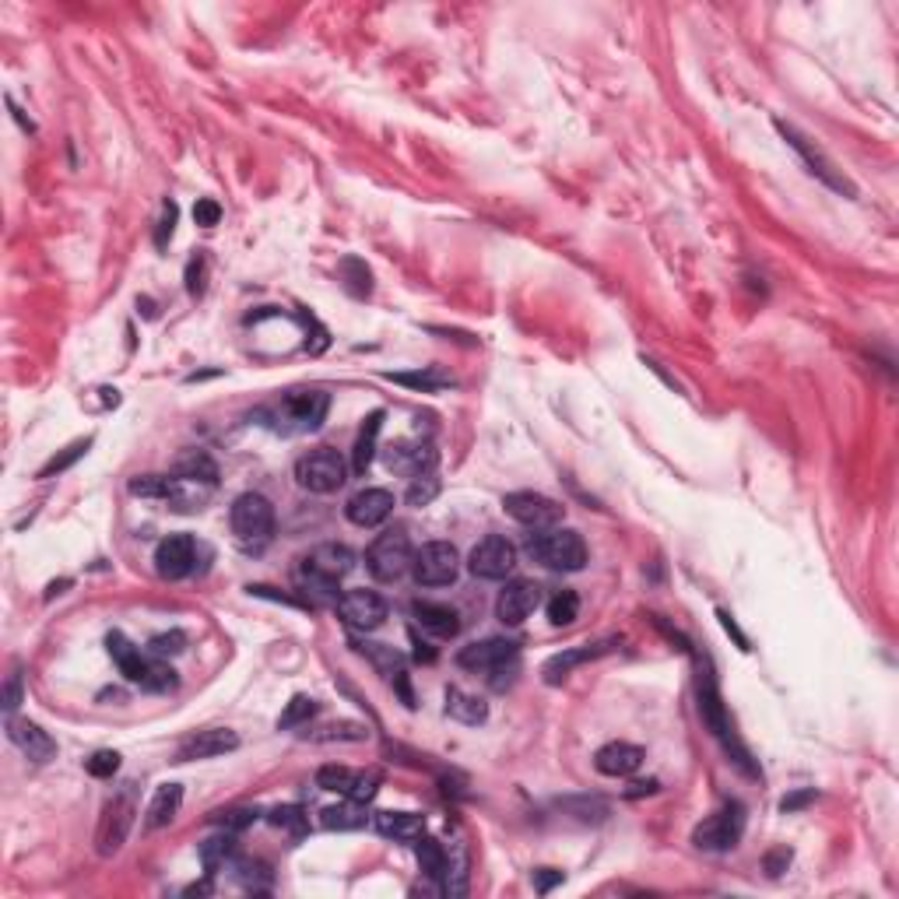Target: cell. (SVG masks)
Listing matches in <instances>:
<instances>
[{"mask_svg": "<svg viewBox=\"0 0 899 899\" xmlns=\"http://www.w3.org/2000/svg\"><path fill=\"white\" fill-rule=\"evenodd\" d=\"M741 833H745V808L738 801H727L720 812H713L710 819L692 829V843L699 850H731L738 847Z\"/></svg>", "mask_w": 899, "mask_h": 899, "instance_id": "10", "label": "cell"}, {"mask_svg": "<svg viewBox=\"0 0 899 899\" xmlns=\"http://www.w3.org/2000/svg\"><path fill=\"white\" fill-rule=\"evenodd\" d=\"M562 805L566 808H576V812H580V819H605L608 815V805L605 801H562Z\"/></svg>", "mask_w": 899, "mask_h": 899, "instance_id": "49", "label": "cell"}, {"mask_svg": "<svg viewBox=\"0 0 899 899\" xmlns=\"http://www.w3.org/2000/svg\"><path fill=\"white\" fill-rule=\"evenodd\" d=\"M411 615H415V622L425 629V633L439 636V640H450V636L461 633V615H457V608L439 605V601H415V605H411Z\"/></svg>", "mask_w": 899, "mask_h": 899, "instance_id": "23", "label": "cell"}, {"mask_svg": "<svg viewBox=\"0 0 899 899\" xmlns=\"http://www.w3.org/2000/svg\"><path fill=\"white\" fill-rule=\"evenodd\" d=\"M411 562H415V548H411V538L404 531L380 534V538H376L373 545H369V552H366L369 573H373L376 580H383V583L401 580V576L411 569Z\"/></svg>", "mask_w": 899, "mask_h": 899, "instance_id": "7", "label": "cell"}, {"mask_svg": "<svg viewBox=\"0 0 899 899\" xmlns=\"http://www.w3.org/2000/svg\"><path fill=\"white\" fill-rule=\"evenodd\" d=\"M720 622H724V629H727V633H731V636H734V640H738V643H741V650H748V640H745V636H741V633H738V626H734V619H731V615H727V612H720Z\"/></svg>", "mask_w": 899, "mask_h": 899, "instance_id": "56", "label": "cell"}, {"mask_svg": "<svg viewBox=\"0 0 899 899\" xmlns=\"http://www.w3.org/2000/svg\"><path fill=\"white\" fill-rule=\"evenodd\" d=\"M295 482L317 492V496H327V492H338L348 482V464L338 450L317 446V450H310L306 457L295 461Z\"/></svg>", "mask_w": 899, "mask_h": 899, "instance_id": "5", "label": "cell"}, {"mask_svg": "<svg viewBox=\"0 0 899 899\" xmlns=\"http://www.w3.org/2000/svg\"><path fill=\"white\" fill-rule=\"evenodd\" d=\"M317 713V703H313L310 696H292V703L285 706V713L278 717V727L281 731H292V727H303L310 724V717Z\"/></svg>", "mask_w": 899, "mask_h": 899, "instance_id": "40", "label": "cell"}, {"mask_svg": "<svg viewBox=\"0 0 899 899\" xmlns=\"http://www.w3.org/2000/svg\"><path fill=\"white\" fill-rule=\"evenodd\" d=\"M777 130L787 137V144H791L794 152H798L801 159H805L808 173H812V176H819V180L826 183V187H833V190H840V194L854 197V183H850L847 176H843L840 169H836L833 162H829L826 155L819 152V148H812V141H808L805 134H798V130H794V127H787L784 120H777Z\"/></svg>", "mask_w": 899, "mask_h": 899, "instance_id": "14", "label": "cell"}, {"mask_svg": "<svg viewBox=\"0 0 899 899\" xmlns=\"http://www.w3.org/2000/svg\"><path fill=\"white\" fill-rule=\"evenodd\" d=\"M503 510L531 531H548L562 520V506L555 499L541 496V492H510L503 499Z\"/></svg>", "mask_w": 899, "mask_h": 899, "instance_id": "13", "label": "cell"}, {"mask_svg": "<svg viewBox=\"0 0 899 899\" xmlns=\"http://www.w3.org/2000/svg\"><path fill=\"white\" fill-rule=\"evenodd\" d=\"M229 524H232V534H236L243 545L264 541L274 527V506L267 503L260 492H243V496H236V503H232Z\"/></svg>", "mask_w": 899, "mask_h": 899, "instance_id": "11", "label": "cell"}, {"mask_svg": "<svg viewBox=\"0 0 899 899\" xmlns=\"http://www.w3.org/2000/svg\"><path fill=\"white\" fill-rule=\"evenodd\" d=\"M236 857V840H232L229 833L222 836H211V840L201 843V864L208 875H215V871L229 868V861Z\"/></svg>", "mask_w": 899, "mask_h": 899, "instance_id": "34", "label": "cell"}, {"mask_svg": "<svg viewBox=\"0 0 899 899\" xmlns=\"http://www.w3.org/2000/svg\"><path fill=\"white\" fill-rule=\"evenodd\" d=\"M88 446H92V439H78V443H71L60 457H53V461H46L43 468H39V478H53V475H64L67 468H71L74 461H81V457L88 454Z\"/></svg>", "mask_w": 899, "mask_h": 899, "instance_id": "41", "label": "cell"}, {"mask_svg": "<svg viewBox=\"0 0 899 899\" xmlns=\"http://www.w3.org/2000/svg\"><path fill=\"white\" fill-rule=\"evenodd\" d=\"M376 833L387 836V840L415 843L425 833V819L415 812H380L376 815Z\"/></svg>", "mask_w": 899, "mask_h": 899, "instance_id": "28", "label": "cell"}, {"mask_svg": "<svg viewBox=\"0 0 899 899\" xmlns=\"http://www.w3.org/2000/svg\"><path fill=\"white\" fill-rule=\"evenodd\" d=\"M257 808H229V812H215L211 815V819L218 822V826H225V829H232V833H239V829H246V826H253V822H257Z\"/></svg>", "mask_w": 899, "mask_h": 899, "instance_id": "44", "label": "cell"}, {"mask_svg": "<svg viewBox=\"0 0 899 899\" xmlns=\"http://www.w3.org/2000/svg\"><path fill=\"white\" fill-rule=\"evenodd\" d=\"M236 748H239L236 731H229V727H211V731L190 734V738L180 745V752H176V759H180V763H194V759L225 756V752H236Z\"/></svg>", "mask_w": 899, "mask_h": 899, "instance_id": "18", "label": "cell"}, {"mask_svg": "<svg viewBox=\"0 0 899 899\" xmlns=\"http://www.w3.org/2000/svg\"><path fill=\"white\" fill-rule=\"evenodd\" d=\"M513 566H517V545L506 541L503 534H489L471 548L468 569L482 580H503L513 573Z\"/></svg>", "mask_w": 899, "mask_h": 899, "instance_id": "12", "label": "cell"}, {"mask_svg": "<svg viewBox=\"0 0 899 899\" xmlns=\"http://www.w3.org/2000/svg\"><path fill=\"white\" fill-rule=\"evenodd\" d=\"M446 713L454 720H461V724H485L489 720V706H485V699L471 696V692L464 689H446Z\"/></svg>", "mask_w": 899, "mask_h": 899, "instance_id": "31", "label": "cell"}, {"mask_svg": "<svg viewBox=\"0 0 899 899\" xmlns=\"http://www.w3.org/2000/svg\"><path fill=\"white\" fill-rule=\"evenodd\" d=\"M338 615L348 622L352 629H380L383 619H387V601L373 590H348V594L338 597Z\"/></svg>", "mask_w": 899, "mask_h": 899, "instance_id": "16", "label": "cell"}, {"mask_svg": "<svg viewBox=\"0 0 899 899\" xmlns=\"http://www.w3.org/2000/svg\"><path fill=\"white\" fill-rule=\"evenodd\" d=\"M387 468L401 471V475H408V478L429 475V471L436 468V450H432L429 443H397V446H390Z\"/></svg>", "mask_w": 899, "mask_h": 899, "instance_id": "24", "label": "cell"}, {"mask_svg": "<svg viewBox=\"0 0 899 899\" xmlns=\"http://www.w3.org/2000/svg\"><path fill=\"white\" fill-rule=\"evenodd\" d=\"M106 647H109V654H113L116 668L123 671V678H127V682L141 685V689H152V692L176 689V671L169 668L162 657H144L141 650H137L123 633H109L106 636Z\"/></svg>", "mask_w": 899, "mask_h": 899, "instance_id": "1", "label": "cell"}, {"mask_svg": "<svg viewBox=\"0 0 899 899\" xmlns=\"http://www.w3.org/2000/svg\"><path fill=\"white\" fill-rule=\"evenodd\" d=\"M461 573V555H457L454 545L446 541H429L415 552V562H411V576H415L418 587H450Z\"/></svg>", "mask_w": 899, "mask_h": 899, "instance_id": "9", "label": "cell"}, {"mask_svg": "<svg viewBox=\"0 0 899 899\" xmlns=\"http://www.w3.org/2000/svg\"><path fill=\"white\" fill-rule=\"evenodd\" d=\"M352 566H355L352 548L338 545V541H327V545H317L303 559V580L313 590H334L341 576L352 573Z\"/></svg>", "mask_w": 899, "mask_h": 899, "instance_id": "8", "label": "cell"}, {"mask_svg": "<svg viewBox=\"0 0 899 899\" xmlns=\"http://www.w3.org/2000/svg\"><path fill=\"white\" fill-rule=\"evenodd\" d=\"M134 815H137V791H134V784H127L123 791H116L113 798L106 801V808H102L99 836H95L102 857L116 854V850L127 843L130 829H134Z\"/></svg>", "mask_w": 899, "mask_h": 899, "instance_id": "6", "label": "cell"}, {"mask_svg": "<svg viewBox=\"0 0 899 899\" xmlns=\"http://www.w3.org/2000/svg\"><path fill=\"white\" fill-rule=\"evenodd\" d=\"M355 780H359V773L348 770V766H338V763L320 766V770H317V787H320V791L345 794V798L355 791Z\"/></svg>", "mask_w": 899, "mask_h": 899, "instance_id": "36", "label": "cell"}, {"mask_svg": "<svg viewBox=\"0 0 899 899\" xmlns=\"http://www.w3.org/2000/svg\"><path fill=\"white\" fill-rule=\"evenodd\" d=\"M387 380L401 383V387L411 390H425V394H436V390L450 387V376H439V373H387Z\"/></svg>", "mask_w": 899, "mask_h": 899, "instance_id": "39", "label": "cell"}, {"mask_svg": "<svg viewBox=\"0 0 899 899\" xmlns=\"http://www.w3.org/2000/svg\"><path fill=\"white\" fill-rule=\"evenodd\" d=\"M173 475L183 478V482L215 485L218 482V464L211 461L208 450H183V454L173 461Z\"/></svg>", "mask_w": 899, "mask_h": 899, "instance_id": "29", "label": "cell"}, {"mask_svg": "<svg viewBox=\"0 0 899 899\" xmlns=\"http://www.w3.org/2000/svg\"><path fill=\"white\" fill-rule=\"evenodd\" d=\"M8 734H11V741L22 748L25 756L32 759V763H50V759L57 756V741H53L39 724H32V720L11 717L8 720Z\"/></svg>", "mask_w": 899, "mask_h": 899, "instance_id": "21", "label": "cell"}, {"mask_svg": "<svg viewBox=\"0 0 899 899\" xmlns=\"http://www.w3.org/2000/svg\"><path fill=\"white\" fill-rule=\"evenodd\" d=\"M436 496H439V482L432 478V471L429 475L411 478V489H408V503L411 506H425V503H432Z\"/></svg>", "mask_w": 899, "mask_h": 899, "instance_id": "43", "label": "cell"}, {"mask_svg": "<svg viewBox=\"0 0 899 899\" xmlns=\"http://www.w3.org/2000/svg\"><path fill=\"white\" fill-rule=\"evenodd\" d=\"M534 875H538V892H548L552 885L562 882V871H555V868H541V871H534Z\"/></svg>", "mask_w": 899, "mask_h": 899, "instance_id": "54", "label": "cell"}, {"mask_svg": "<svg viewBox=\"0 0 899 899\" xmlns=\"http://www.w3.org/2000/svg\"><path fill=\"white\" fill-rule=\"evenodd\" d=\"M376 791H380V773L369 770V773H359V780H355V791L348 794V798L362 801V805H369V801L376 798Z\"/></svg>", "mask_w": 899, "mask_h": 899, "instance_id": "46", "label": "cell"}, {"mask_svg": "<svg viewBox=\"0 0 899 899\" xmlns=\"http://www.w3.org/2000/svg\"><path fill=\"white\" fill-rule=\"evenodd\" d=\"M594 766L605 777H629V773H636L643 766V748L629 745V741H612V745L597 748Z\"/></svg>", "mask_w": 899, "mask_h": 899, "instance_id": "22", "label": "cell"}, {"mask_svg": "<svg viewBox=\"0 0 899 899\" xmlns=\"http://www.w3.org/2000/svg\"><path fill=\"white\" fill-rule=\"evenodd\" d=\"M180 805H183V787L180 784H162L159 791H155L148 812H144V829H148V833L166 829L169 822L180 815Z\"/></svg>", "mask_w": 899, "mask_h": 899, "instance_id": "27", "label": "cell"}, {"mask_svg": "<svg viewBox=\"0 0 899 899\" xmlns=\"http://www.w3.org/2000/svg\"><path fill=\"white\" fill-rule=\"evenodd\" d=\"M415 857H418V864H422V871L429 878H436V882H443V875H446V847L439 840H432V836H418L415 840Z\"/></svg>", "mask_w": 899, "mask_h": 899, "instance_id": "33", "label": "cell"}, {"mask_svg": "<svg viewBox=\"0 0 899 899\" xmlns=\"http://www.w3.org/2000/svg\"><path fill=\"white\" fill-rule=\"evenodd\" d=\"M517 657V643L513 640H482V643H471L457 654V664L468 671H496L503 668L506 661Z\"/></svg>", "mask_w": 899, "mask_h": 899, "instance_id": "20", "label": "cell"}, {"mask_svg": "<svg viewBox=\"0 0 899 899\" xmlns=\"http://www.w3.org/2000/svg\"><path fill=\"white\" fill-rule=\"evenodd\" d=\"M183 643H187V636H183V633H162V636H155L148 647H152L155 657H166V654H180Z\"/></svg>", "mask_w": 899, "mask_h": 899, "instance_id": "47", "label": "cell"}, {"mask_svg": "<svg viewBox=\"0 0 899 899\" xmlns=\"http://www.w3.org/2000/svg\"><path fill=\"white\" fill-rule=\"evenodd\" d=\"M345 513L355 527H380L394 513V496L387 489H362L359 496L348 499Z\"/></svg>", "mask_w": 899, "mask_h": 899, "instance_id": "19", "label": "cell"}, {"mask_svg": "<svg viewBox=\"0 0 899 899\" xmlns=\"http://www.w3.org/2000/svg\"><path fill=\"white\" fill-rule=\"evenodd\" d=\"M183 478H169V475H144L130 482V496H141V499H166V503H176V510H194L183 496Z\"/></svg>", "mask_w": 899, "mask_h": 899, "instance_id": "26", "label": "cell"}, {"mask_svg": "<svg viewBox=\"0 0 899 899\" xmlns=\"http://www.w3.org/2000/svg\"><path fill=\"white\" fill-rule=\"evenodd\" d=\"M812 798H815L812 791H805V794H794V798H784V801H780V808H784V812H794V808L808 805V801H812Z\"/></svg>", "mask_w": 899, "mask_h": 899, "instance_id": "55", "label": "cell"}, {"mask_svg": "<svg viewBox=\"0 0 899 899\" xmlns=\"http://www.w3.org/2000/svg\"><path fill=\"white\" fill-rule=\"evenodd\" d=\"M218 218H222V208H218L215 201H208V197H204V201H197V204H194V222H197V225L211 229V225H218Z\"/></svg>", "mask_w": 899, "mask_h": 899, "instance_id": "48", "label": "cell"}, {"mask_svg": "<svg viewBox=\"0 0 899 899\" xmlns=\"http://www.w3.org/2000/svg\"><path fill=\"white\" fill-rule=\"evenodd\" d=\"M201 271H204V257H197V260H190V271H187V288L194 295H201L204 292V285L197 278H201Z\"/></svg>", "mask_w": 899, "mask_h": 899, "instance_id": "53", "label": "cell"}, {"mask_svg": "<svg viewBox=\"0 0 899 899\" xmlns=\"http://www.w3.org/2000/svg\"><path fill=\"white\" fill-rule=\"evenodd\" d=\"M18 703H22V675H11L8 685H4V713H15Z\"/></svg>", "mask_w": 899, "mask_h": 899, "instance_id": "50", "label": "cell"}, {"mask_svg": "<svg viewBox=\"0 0 899 899\" xmlns=\"http://www.w3.org/2000/svg\"><path fill=\"white\" fill-rule=\"evenodd\" d=\"M320 822H324V829H338V833H345V829H362L366 826V805L362 801H341V805H331L320 812Z\"/></svg>", "mask_w": 899, "mask_h": 899, "instance_id": "32", "label": "cell"}, {"mask_svg": "<svg viewBox=\"0 0 899 899\" xmlns=\"http://www.w3.org/2000/svg\"><path fill=\"white\" fill-rule=\"evenodd\" d=\"M615 647H619V640H601V643H594V647H580V650H566V654H555L552 661L545 664V682L548 685H559L573 668H580V664L597 661V657L612 654Z\"/></svg>", "mask_w": 899, "mask_h": 899, "instance_id": "25", "label": "cell"}, {"mask_svg": "<svg viewBox=\"0 0 899 899\" xmlns=\"http://www.w3.org/2000/svg\"><path fill=\"white\" fill-rule=\"evenodd\" d=\"M88 773H92V777H99V780H106V777H113L116 770H120V756H116V752H95L92 759H88Z\"/></svg>", "mask_w": 899, "mask_h": 899, "instance_id": "45", "label": "cell"}, {"mask_svg": "<svg viewBox=\"0 0 899 899\" xmlns=\"http://www.w3.org/2000/svg\"><path fill=\"white\" fill-rule=\"evenodd\" d=\"M699 713H703L706 727H710V731L717 734L720 741H724L727 756H731L734 763H738L745 773H752V777H759V770H756V766L748 763V752H745V745H741V741L734 738L731 724H727L724 703H720V692H717V682H713L710 668H706V671H699Z\"/></svg>", "mask_w": 899, "mask_h": 899, "instance_id": "4", "label": "cell"}, {"mask_svg": "<svg viewBox=\"0 0 899 899\" xmlns=\"http://www.w3.org/2000/svg\"><path fill=\"white\" fill-rule=\"evenodd\" d=\"M538 605H541V587L538 583L534 580H513V583H506V590L499 594L496 615H499V622H506V626H520V622H524Z\"/></svg>", "mask_w": 899, "mask_h": 899, "instance_id": "17", "label": "cell"}, {"mask_svg": "<svg viewBox=\"0 0 899 899\" xmlns=\"http://www.w3.org/2000/svg\"><path fill=\"white\" fill-rule=\"evenodd\" d=\"M173 225H176V204L166 201V208H162V225H159V246H166V239L173 236Z\"/></svg>", "mask_w": 899, "mask_h": 899, "instance_id": "51", "label": "cell"}, {"mask_svg": "<svg viewBox=\"0 0 899 899\" xmlns=\"http://www.w3.org/2000/svg\"><path fill=\"white\" fill-rule=\"evenodd\" d=\"M380 429H383V411H373V415L362 422L359 439H355V450H352V471H355V475H366L369 464H373V457H376V436H380Z\"/></svg>", "mask_w": 899, "mask_h": 899, "instance_id": "30", "label": "cell"}, {"mask_svg": "<svg viewBox=\"0 0 899 899\" xmlns=\"http://www.w3.org/2000/svg\"><path fill=\"white\" fill-rule=\"evenodd\" d=\"M327 408H331V401H327V394H320V390H295V394H288L281 404H274V408H267L264 415L271 418V429L278 432H310L317 429L320 422H324Z\"/></svg>", "mask_w": 899, "mask_h": 899, "instance_id": "3", "label": "cell"}, {"mask_svg": "<svg viewBox=\"0 0 899 899\" xmlns=\"http://www.w3.org/2000/svg\"><path fill=\"white\" fill-rule=\"evenodd\" d=\"M527 555L534 562H541L545 569H555V573H580L587 566V545L576 531H566V527H548V531L531 534L527 541Z\"/></svg>", "mask_w": 899, "mask_h": 899, "instance_id": "2", "label": "cell"}, {"mask_svg": "<svg viewBox=\"0 0 899 899\" xmlns=\"http://www.w3.org/2000/svg\"><path fill=\"white\" fill-rule=\"evenodd\" d=\"M306 738L310 741H366L369 731L362 724H355V720H341V724L317 727V731H310Z\"/></svg>", "mask_w": 899, "mask_h": 899, "instance_id": "38", "label": "cell"}, {"mask_svg": "<svg viewBox=\"0 0 899 899\" xmlns=\"http://www.w3.org/2000/svg\"><path fill=\"white\" fill-rule=\"evenodd\" d=\"M267 822H271L274 829H288V833L292 836H303L306 833V826H310V822H306V812L299 805H281V808H274L271 815H267Z\"/></svg>", "mask_w": 899, "mask_h": 899, "instance_id": "42", "label": "cell"}, {"mask_svg": "<svg viewBox=\"0 0 899 899\" xmlns=\"http://www.w3.org/2000/svg\"><path fill=\"white\" fill-rule=\"evenodd\" d=\"M355 650H359V654H366L369 661H373L376 668H380L383 675L390 678V682L404 675V661H401V654H397L394 647H383V643H355Z\"/></svg>", "mask_w": 899, "mask_h": 899, "instance_id": "35", "label": "cell"}, {"mask_svg": "<svg viewBox=\"0 0 899 899\" xmlns=\"http://www.w3.org/2000/svg\"><path fill=\"white\" fill-rule=\"evenodd\" d=\"M763 864L770 875H780V871H787V864H791V850H770Z\"/></svg>", "mask_w": 899, "mask_h": 899, "instance_id": "52", "label": "cell"}, {"mask_svg": "<svg viewBox=\"0 0 899 899\" xmlns=\"http://www.w3.org/2000/svg\"><path fill=\"white\" fill-rule=\"evenodd\" d=\"M197 566V541L190 534H169L155 548V573L162 580H183Z\"/></svg>", "mask_w": 899, "mask_h": 899, "instance_id": "15", "label": "cell"}, {"mask_svg": "<svg viewBox=\"0 0 899 899\" xmlns=\"http://www.w3.org/2000/svg\"><path fill=\"white\" fill-rule=\"evenodd\" d=\"M576 615H580V597H576V590H559V594L548 601V622H552V626H573Z\"/></svg>", "mask_w": 899, "mask_h": 899, "instance_id": "37", "label": "cell"}, {"mask_svg": "<svg viewBox=\"0 0 899 899\" xmlns=\"http://www.w3.org/2000/svg\"><path fill=\"white\" fill-rule=\"evenodd\" d=\"M411 636H415V633H411ZM415 657H418V661L429 664V661H436V650H432L429 643H418V636H415Z\"/></svg>", "mask_w": 899, "mask_h": 899, "instance_id": "57", "label": "cell"}]
</instances>
